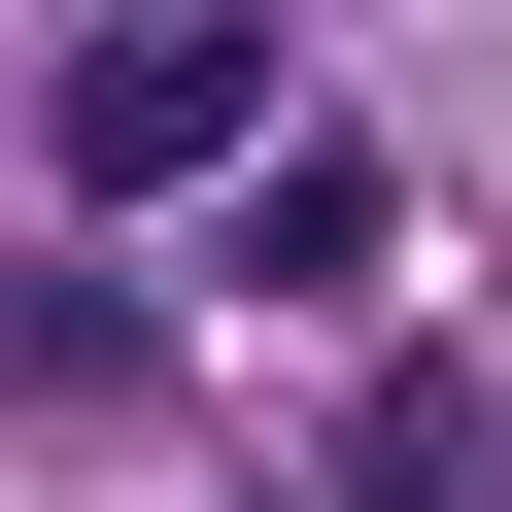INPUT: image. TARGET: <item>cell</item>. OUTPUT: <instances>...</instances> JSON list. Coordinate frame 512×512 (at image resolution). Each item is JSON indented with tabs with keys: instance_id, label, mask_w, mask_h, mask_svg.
<instances>
[{
	"instance_id": "cell-1",
	"label": "cell",
	"mask_w": 512,
	"mask_h": 512,
	"mask_svg": "<svg viewBox=\"0 0 512 512\" xmlns=\"http://www.w3.org/2000/svg\"><path fill=\"white\" fill-rule=\"evenodd\" d=\"M239 137H274V35H239V0H103V35L35 69V171L69 205H205Z\"/></svg>"
},
{
	"instance_id": "cell-2",
	"label": "cell",
	"mask_w": 512,
	"mask_h": 512,
	"mask_svg": "<svg viewBox=\"0 0 512 512\" xmlns=\"http://www.w3.org/2000/svg\"><path fill=\"white\" fill-rule=\"evenodd\" d=\"M342 512H478V410H444V376H376V410H342Z\"/></svg>"
}]
</instances>
